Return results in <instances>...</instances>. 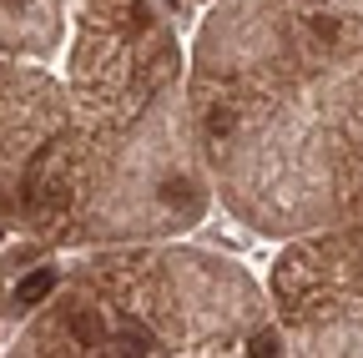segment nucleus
<instances>
[{
    "label": "nucleus",
    "instance_id": "nucleus-5",
    "mask_svg": "<svg viewBox=\"0 0 363 358\" xmlns=\"http://www.w3.org/2000/svg\"><path fill=\"white\" fill-rule=\"evenodd\" d=\"M252 353H278V338H272V333H257V338H252Z\"/></svg>",
    "mask_w": 363,
    "mask_h": 358
},
{
    "label": "nucleus",
    "instance_id": "nucleus-4",
    "mask_svg": "<svg viewBox=\"0 0 363 358\" xmlns=\"http://www.w3.org/2000/svg\"><path fill=\"white\" fill-rule=\"evenodd\" d=\"M121 338H126L131 348H152V333H147L142 323H126V328H121Z\"/></svg>",
    "mask_w": 363,
    "mask_h": 358
},
{
    "label": "nucleus",
    "instance_id": "nucleus-3",
    "mask_svg": "<svg viewBox=\"0 0 363 358\" xmlns=\"http://www.w3.org/2000/svg\"><path fill=\"white\" fill-rule=\"evenodd\" d=\"M207 126H212V137H227V131H233V111H227V106H212Z\"/></svg>",
    "mask_w": 363,
    "mask_h": 358
},
{
    "label": "nucleus",
    "instance_id": "nucleus-1",
    "mask_svg": "<svg viewBox=\"0 0 363 358\" xmlns=\"http://www.w3.org/2000/svg\"><path fill=\"white\" fill-rule=\"evenodd\" d=\"M51 288H56V267H35L30 278H21L16 298H21V308H35V303L51 298Z\"/></svg>",
    "mask_w": 363,
    "mask_h": 358
},
{
    "label": "nucleus",
    "instance_id": "nucleus-2",
    "mask_svg": "<svg viewBox=\"0 0 363 358\" xmlns=\"http://www.w3.org/2000/svg\"><path fill=\"white\" fill-rule=\"evenodd\" d=\"M71 333H76L86 348H101L106 323H101V313H96V308H81V313H71Z\"/></svg>",
    "mask_w": 363,
    "mask_h": 358
}]
</instances>
